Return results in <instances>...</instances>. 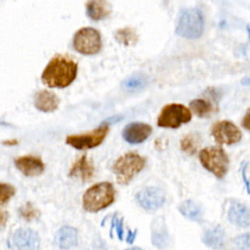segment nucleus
Here are the masks:
<instances>
[{
	"instance_id": "nucleus-31",
	"label": "nucleus",
	"mask_w": 250,
	"mask_h": 250,
	"mask_svg": "<svg viewBox=\"0 0 250 250\" xmlns=\"http://www.w3.org/2000/svg\"><path fill=\"white\" fill-rule=\"evenodd\" d=\"M242 126L246 129V130H249L250 131V108L246 111L243 119H242V122H241Z\"/></svg>"
},
{
	"instance_id": "nucleus-8",
	"label": "nucleus",
	"mask_w": 250,
	"mask_h": 250,
	"mask_svg": "<svg viewBox=\"0 0 250 250\" xmlns=\"http://www.w3.org/2000/svg\"><path fill=\"white\" fill-rule=\"evenodd\" d=\"M107 132L108 127L106 125H103L92 132L80 135H70L65 139V143L77 149L93 148L103 143Z\"/></svg>"
},
{
	"instance_id": "nucleus-13",
	"label": "nucleus",
	"mask_w": 250,
	"mask_h": 250,
	"mask_svg": "<svg viewBox=\"0 0 250 250\" xmlns=\"http://www.w3.org/2000/svg\"><path fill=\"white\" fill-rule=\"evenodd\" d=\"M13 239L19 250H37L40 243L38 234L30 229H19Z\"/></svg>"
},
{
	"instance_id": "nucleus-34",
	"label": "nucleus",
	"mask_w": 250,
	"mask_h": 250,
	"mask_svg": "<svg viewBox=\"0 0 250 250\" xmlns=\"http://www.w3.org/2000/svg\"><path fill=\"white\" fill-rule=\"evenodd\" d=\"M3 144L6 146H14V145L18 144V141L17 140H7V141H4Z\"/></svg>"
},
{
	"instance_id": "nucleus-32",
	"label": "nucleus",
	"mask_w": 250,
	"mask_h": 250,
	"mask_svg": "<svg viewBox=\"0 0 250 250\" xmlns=\"http://www.w3.org/2000/svg\"><path fill=\"white\" fill-rule=\"evenodd\" d=\"M7 221H8V213L0 209V229L5 228Z\"/></svg>"
},
{
	"instance_id": "nucleus-22",
	"label": "nucleus",
	"mask_w": 250,
	"mask_h": 250,
	"mask_svg": "<svg viewBox=\"0 0 250 250\" xmlns=\"http://www.w3.org/2000/svg\"><path fill=\"white\" fill-rule=\"evenodd\" d=\"M191 110L199 117H207L213 111V105L204 99H194L189 103Z\"/></svg>"
},
{
	"instance_id": "nucleus-33",
	"label": "nucleus",
	"mask_w": 250,
	"mask_h": 250,
	"mask_svg": "<svg viewBox=\"0 0 250 250\" xmlns=\"http://www.w3.org/2000/svg\"><path fill=\"white\" fill-rule=\"evenodd\" d=\"M241 84H242V85H244V86H248V85H250V75L243 77V78L241 79Z\"/></svg>"
},
{
	"instance_id": "nucleus-9",
	"label": "nucleus",
	"mask_w": 250,
	"mask_h": 250,
	"mask_svg": "<svg viewBox=\"0 0 250 250\" xmlns=\"http://www.w3.org/2000/svg\"><path fill=\"white\" fill-rule=\"evenodd\" d=\"M211 134L219 145L230 146L238 143L242 138L240 130L229 120H221L216 122L212 126Z\"/></svg>"
},
{
	"instance_id": "nucleus-3",
	"label": "nucleus",
	"mask_w": 250,
	"mask_h": 250,
	"mask_svg": "<svg viewBox=\"0 0 250 250\" xmlns=\"http://www.w3.org/2000/svg\"><path fill=\"white\" fill-rule=\"evenodd\" d=\"M114 201V188L108 182L90 187L83 195V207L89 212H98Z\"/></svg>"
},
{
	"instance_id": "nucleus-12",
	"label": "nucleus",
	"mask_w": 250,
	"mask_h": 250,
	"mask_svg": "<svg viewBox=\"0 0 250 250\" xmlns=\"http://www.w3.org/2000/svg\"><path fill=\"white\" fill-rule=\"evenodd\" d=\"M16 167L25 176H38L44 171V163L42 160L33 155H24L15 159Z\"/></svg>"
},
{
	"instance_id": "nucleus-17",
	"label": "nucleus",
	"mask_w": 250,
	"mask_h": 250,
	"mask_svg": "<svg viewBox=\"0 0 250 250\" xmlns=\"http://www.w3.org/2000/svg\"><path fill=\"white\" fill-rule=\"evenodd\" d=\"M225 230L221 226H216L212 229H207L202 236V242L207 247L214 250L222 249L225 245Z\"/></svg>"
},
{
	"instance_id": "nucleus-29",
	"label": "nucleus",
	"mask_w": 250,
	"mask_h": 250,
	"mask_svg": "<svg viewBox=\"0 0 250 250\" xmlns=\"http://www.w3.org/2000/svg\"><path fill=\"white\" fill-rule=\"evenodd\" d=\"M247 167H248V163L247 162L243 163V165L241 166V177H242V181L244 183L246 191H247L248 194H250V181L248 180V177H247V174H246Z\"/></svg>"
},
{
	"instance_id": "nucleus-30",
	"label": "nucleus",
	"mask_w": 250,
	"mask_h": 250,
	"mask_svg": "<svg viewBox=\"0 0 250 250\" xmlns=\"http://www.w3.org/2000/svg\"><path fill=\"white\" fill-rule=\"evenodd\" d=\"M112 227L116 229V233L119 237V239H123V228H122V221L117 219V217H114L112 220Z\"/></svg>"
},
{
	"instance_id": "nucleus-21",
	"label": "nucleus",
	"mask_w": 250,
	"mask_h": 250,
	"mask_svg": "<svg viewBox=\"0 0 250 250\" xmlns=\"http://www.w3.org/2000/svg\"><path fill=\"white\" fill-rule=\"evenodd\" d=\"M57 243L62 249H69L77 243V231L71 227H62L57 233Z\"/></svg>"
},
{
	"instance_id": "nucleus-10",
	"label": "nucleus",
	"mask_w": 250,
	"mask_h": 250,
	"mask_svg": "<svg viewBox=\"0 0 250 250\" xmlns=\"http://www.w3.org/2000/svg\"><path fill=\"white\" fill-rule=\"evenodd\" d=\"M137 201L147 211H155L165 202V194L162 189L155 187H148L138 192Z\"/></svg>"
},
{
	"instance_id": "nucleus-24",
	"label": "nucleus",
	"mask_w": 250,
	"mask_h": 250,
	"mask_svg": "<svg viewBox=\"0 0 250 250\" xmlns=\"http://www.w3.org/2000/svg\"><path fill=\"white\" fill-rule=\"evenodd\" d=\"M115 39L120 44L129 46V45H133L137 41V35L132 28L126 27V28L117 30V32L115 33Z\"/></svg>"
},
{
	"instance_id": "nucleus-5",
	"label": "nucleus",
	"mask_w": 250,
	"mask_h": 250,
	"mask_svg": "<svg viewBox=\"0 0 250 250\" xmlns=\"http://www.w3.org/2000/svg\"><path fill=\"white\" fill-rule=\"evenodd\" d=\"M198 157L201 165L218 179H223L228 173L229 156L223 148L217 146L205 147L200 150Z\"/></svg>"
},
{
	"instance_id": "nucleus-25",
	"label": "nucleus",
	"mask_w": 250,
	"mask_h": 250,
	"mask_svg": "<svg viewBox=\"0 0 250 250\" xmlns=\"http://www.w3.org/2000/svg\"><path fill=\"white\" fill-rule=\"evenodd\" d=\"M146 84V78L143 75L138 74L126 79L123 82V87L128 91H136L144 88Z\"/></svg>"
},
{
	"instance_id": "nucleus-27",
	"label": "nucleus",
	"mask_w": 250,
	"mask_h": 250,
	"mask_svg": "<svg viewBox=\"0 0 250 250\" xmlns=\"http://www.w3.org/2000/svg\"><path fill=\"white\" fill-rule=\"evenodd\" d=\"M15 194V188L9 184L0 183V205L7 203Z\"/></svg>"
},
{
	"instance_id": "nucleus-2",
	"label": "nucleus",
	"mask_w": 250,
	"mask_h": 250,
	"mask_svg": "<svg viewBox=\"0 0 250 250\" xmlns=\"http://www.w3.org/2000/svg\"><path fill=\"white\" fill-rule=\"evenodd\" d=\"M204 30V19L201 11L197 8L181 10L177 24L176 33L186 39H198Z\"/></svg>"
},
{
	"instance_id": "nucleus-6",
	"label": "nucleus",
	"mask_w": 250,
	"mask_h": 250,
	"mask_svg": "<svg viewBox=\"0 0 250 250\" xmlns=\"http://www.w3.org/2000/svg\"><path fill=\"white\" fill-rule=\"evenodd\" d=\"M190 119L191 112L186 105L169 104L162 108L157 118V125L162 128L177 129L182 124L189 122Z\"/></svg>"
},
{
	"instance_id": "nucleus-11",
	"label": "nucleus",
	"mask_w": 250,
	"mask_h": 250,
	"mask_svg": "<svg viewBox=\"0 0 250 250\" xmlns=\"http://www.w3.org/2000/svg\"><path fill=\"white\" fill-rule=\"evenodd\" d=\"M152 128L150 125L142 122H133L125 126L122 136L124 140L132 145L145 142L151 134Z\"/></svg>"
},
{
	"instance_id": "nucleus-15",
	"label": "nucleus",
	"mask_w": 250,
	"mask_h": 250,
	"mask_svg": "<svg viewBox=\"0 0 250 250\" xmlns=\"http://www.w3.org/2000/svg\"><path fill=\"white\" fill-rule=\"evenodd\" d=\"M87 16L93 21H101L109 16L111 6L107 0H89L86 3Z\"/></svg>"
},
{
	"instance_id": "nucleus-14",
	"label": "nucleus",
	"mask_w": 250,
	"mask_h": 250,
	"mask_svg": "<svg viewBox=\"0 0 250 250\" xmlns=\"http://www.w3.org/2000/svg\"><path fill=\"white\" fill-rule=\"evenodd\" d=\"M228 218L229 222L239 228H248L250 226V210L241 202H231L228 211Z\"/></svg>"
},
{
	"instance_id": "nucleus-16",
	"label": "nucleus",
	"mask_w": 250,
	"mask_h": 250,
	"mask_svg": "<svg viewBox=\"0 0 250 250\" xmlns=\"http://www.w3.org/2000/svg\"><path fill=\"white\" fill-rule=\"evenodd\" d=\"M59 98L51 91H39L34 99V104L37 109L43 112H52L59 106Z\"/></svg>"
},
{
	"instance_id": "nucleus-20",
	"label": "nucleus",
	"mask_w": 250,
	"mask_h": 250,
	"mask_svg": "<svg viewBox=\"0 0 250 250\" xmlns=\"http://www.w3.org/2000/svg\"><path fill=\"white\" fill-rule=\"evenodd\" d=\"M180 213L187 219L193 222H201L203 217V211L199 204L191 199L185 200L179 206Z\"/></svg>"
},
{
	"instance_id": "nucleus-23",
	"label": "nucleus",
	"mask_w": 250,
	"mask_h": 250,
	"mask_svg": "<svg viewBox=\"0 0 250 250\" xmlns=\"http://www.w3.org/2000/svg\"><path fill=\"white\" fill-rule=\"evenodd\" d=\"M198 144H199V141L196 135L188 134L181 141V149L184 152L191 155L196 151Z\"/></svg>"
},
{
	"instance_id": "nucleus-28",
	"label": "nucleus",
	"mask_w": 250,
	"mask_h": 250,
	"mask_svg": "<svg viewBox=\"0 0 250 250\" xmlns=\"http://www.w3.org/2000/svg\"><path fill=\"white\" fill-rule=\"evenodd\" d=\"M233 242L237 250H250V232L236 236Z\"/></svg>"
},
{
	"instance_id": "nucleus-18",
	"label": "nucleus",
	"mask_w": 250,
	"mask_h": 250,
	"mask_svg": "<svg viewBox=\"0 0 250 250\" xmlns=\"http://www.w3.org/2000/svg\"><path fill=\"white\" fill-rule=\"evenodd\" d=\"M151 242L158 249H164L169 243V234L162 218H157L152 224Z\"/></svg>"
},
{
	"instance_id": "nucleus-26",
	"label": "nucleus",
	"mask_w": 250,
	"mask_h": 250,
	"mask_svg": "<svg viewBox=\"0 0 250 250\" xmlns=\"http://www.w3.org/2000/svg\"><path fill=\"white\" fill-rule=\"evenodd\" d=\"M20 214L26 221L34 220V219H36L39 216V212L37 211V209L31 203H29V202L26 203L24 206L21 207Z\"/></svg>"
},
{
	"instance_id": "nucleus-4",
	"label": "nucleus",
	"mask_w": 250,
	"mask_h": 250,
	"mask_svg": "<svg viewBox=\"0 0 250 250\" xmlns=\"http://www.w3.org/2000/svg\"><path fill=\"white\" fill-rule=\"evenodd\" d=\"M146 159L138 153L128 152L118 158L112 166L118 184H128L145 167Z\"/></svg>"
},
{
	"instance_id": "nucleus-36",
	"label": "nucleus",
	"mask_w": 250,
	"mask_h": 250,
	"mask_svg": "<svg viewBox=\"0 0 250 250\" xmlns=\"http://www.w3.org/2000/svg\"><path fill=\"white\" fill-rule=\"evenodd\" d=\"M247 30H248V33H249V36H250V27L249 26L247 27Z\"/></svg>"
},
{
	"instance_id": "nucleus-19",
	"label": "nucleus",
	"mask_w": 250,
	"mask_h": 250,
	"mask_svg": "<svg viewBox=\"0 0 250 250\" xmlns=\"http://www.w3.org/2000/svg\"><path fill=\"white\" fill-rule=\"evenodd\" d=\"M94 175V168L85 155L81 156L72 166L69 176H77L83 182L89 181Z\"/></svg>"
},
{
	"instance_id": "nucleus-1",
	"label": "nucleus",
	"mask_w": 250,
	"mask_h": 250,
	"mask_svg": "<svg viewBox=\"0 0 250 250\" xmlns=\"http://www.w3.org/2000/svg\"><path fill=\"white\" fill-rule=\"evenodd\" d=\"M77 74V62L68 55H55L42 72V82L50 88H64L70 85Z\"/></svg>"
},
{
	"instance_id": "nucleus-35",
	"label": "nucleus",
	"mask_w": 250,
	"mask_h": 250,
	"mask_svg": "<svg viewBox=\"0 0 250 250\" xmlns=\"http://www.w3.org/2000/svg\"><path fill=\"white\" fill-rule=\"evenodd\" d=\"M126 250H142V249L137 248V247H134V248H129V249H126Z\"/></svg>"
},
{
	"instance_id": "nucleus-7",
	"label": "nucleus",
	"mask_w": 250,
	"mask_h": 250,
	"mask_svg": "<svg viewBox=\"0 0 250 250\" xmlns=\"http://www.w3.org/2000/svg\"><path fill=\"white\" fill-rule=\"evenodd\" d=\"M100 32L93 27L80 28L73 37L74 49L82 55H95L102 49Z\"/></svg>"
}]
</instances>
